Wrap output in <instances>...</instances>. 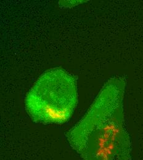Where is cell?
Listing matches in <instances>:
<instances>
[{
    "label": "cell",
    "instance_id": "7a4b0ae2",
    "mask_svg": "<svg viewBox=\"0 0 143 160\" xmlns=\"http://www.w3.org/2000/svg\"><path fill=\"white\" fill-rule=\"evenodd\" d=\"M77 104V78L60 67L44 72L25 98V110L31 120L43 124L67 122Z\"/></svg>",
    "mask_w": 143,
    "mask_h": 160
},
{
    "label": "cell",
    "instance_id": "6da1fadb",
    "mask_svg": "<svg viewBox=\"0 0 143 160\" xmlns=\"http://www.w3.org/2000/svg\"><path fill=\"white\" fill-rule=\"evenodd\" d=\"M126 80L114 77L103 86L85 115L65 134L83 160H127L130 140L124 126Z\"/></svg>",
    "mask_w": 143,
    "mask_h": 160
}]
</instances>
